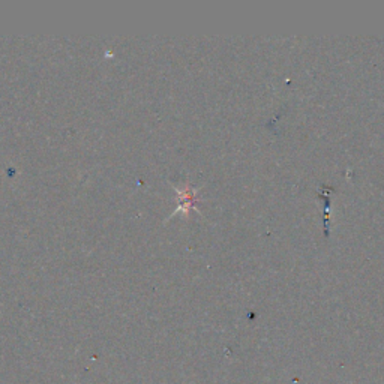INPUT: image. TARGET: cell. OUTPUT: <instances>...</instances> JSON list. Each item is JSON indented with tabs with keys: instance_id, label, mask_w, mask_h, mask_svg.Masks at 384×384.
I'll return each mask as SVG.
<instances>
[{
	"instance_id": "cell-1",
	"label": "cell",
	"mask_w": 384,
	"mask_h": 384,
	"mask_svg": "<svg viewBox=\"0 0 384 384\" xmlns=\"http://www.w3.org/2000/svg\"><path fill=\"white\" fill-rule=\"evenodd\" d=\"M173 190L176 192V197L179 200V206L177 209L172 213V216H168L165 219V223L170 219V218H173L176 215H179V213H182V215L188 216L190 215V210H195V212H200V209L195 206V203H197V194L200 191V188H194L191 186L190 183H186L185 186L182 188H179V186H174L173 185Z\"/></svg>"
}]
</instances>
